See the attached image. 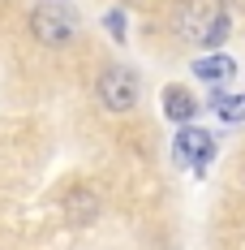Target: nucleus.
Here are the masks:
<instances>
[{"label": "nucleus", "instance_id": "1", "mask_svg": "<svg viewBox=\"0 0 245 250\" xmlns=\"http://www.w3.org/2000/svg\"><path fill=\"white\" fill-rule=\"evenodd\" d=\"M172 26H176L181 39L207 43V48H220L224 39H228V30H232L228 13H211V9H202V4H181L176 18H172Z\"/></svg>", "mask_w": 245, "mask_h": 250}, {"label": "nucleus", "instance_id": "2", "mask_svg": "<svg viewBox=\"0 0 245 250\" xmlns=\"http://www.w3.org/2000/svg\"><path fill=\"white\" fill-rule=\"evenodd\" d=\"M74 30H77V13H74V9H65V4H56V0L39 4V9L30 13V35H35L43 48H60V43H69Z\"/></svg>", "mask_w": 245, "mask_h": 250}, {"label": "nucleus", "instance_id": "3", "mask_svg": "<svg viewBox=\"0 0 245 250\" xmlns=\"http://www.w3.org/2000/svg\"><path fill=\"white\" fill-rule=\"evenodd\" d=\"M99 100L108 112H129L133 104H138V74L133 69H125V65H108L103 74H99Z\"/></svg>", "mask_w": 245, "mask_h": 250}, {"label": "nucleus", "instance_id": "4", "mask_svg": "<svg viewBox=\"0 0 245 250\" xmlns=\"http://www.w3.org/2000/svg\"><path fill=\"white\" fill-rule=\"evenodd\" d=\"M176 160H185V164H194L198 173H207V164L215 160V143H211V134L198 129V125H185V129L176 134Z\"/></svg>", "mask_w": 245, "mask_h": 250}, {"label": "nucleus", "instance_id": "5", "mask_svg": "<svg viewBox=\"0 0 245 250\" xmlns=\"http://www.w3.org/2000/svg\"><path fill=\"white\" fill-rule=\"evenodd\" d=\"M194 78H202V82H232L237 78V61L232 56H224V52H211V56H198L194 61Z\"/></svg>", "mask_w": 245, "mask_h": 250}, {"label": "nucleus", "instance_id": "6", "mask_svg": "<svg viewBox=\"0 0 245 250\" xmlns=\"http://www.w3.org/2000/svg\"><path fill=\"white\" fill-rule=\"evenodd\" d=\"M164 117H168V121H176L181 129H185V125L198 117L194 95H189L185 86H168V91H164Z\"/></svg>", "mask_w": 245, "mask_h": 250}, {"label": "nucleus", "instance_id": "7", "mask_svg": "<svg viewBox=\"0 0 245 250\" xmlns=\"http://www.w3.org/2000/svg\"><path fill=\"white\" fill-rule=\"evenodd\" d=\"M211 108L220 112L224 125H241L245 121V95H224V91H215L211 95Z\"/></svg>", "mask_w": 245, "mask_h": 250}, {"label": "nucleus", "instance_id": "8", "mask_svg": "<svg viewBox=\"0 0 245 250\" xmlns=\"http://www.w3.org/2000/svg\"><path fill=\"white\" fill-rule=\"evenodd\" d=\"M69 216H74V225H77V220H86V216H95V194H86V190H74Z\"/></svg>", "mask_w": 245, "mask_h": 250}, {"label": "nucleus", "instance_id": "9", "mask_svg": "<svg viewBox=\"0 0 245 250\" xmlns=\"http://www.w3.org/2000/svg\"><path fill=\"white\" fill-rule=\"evenodd\" d=\"M103 22H108V35H112L116 43H125V9H108Z\"/></svg>", "mask_w": 245, "mask_h": 250}]
</instances>
